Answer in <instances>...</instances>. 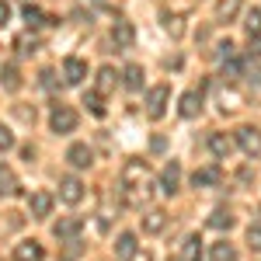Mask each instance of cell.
<instances>
[{
	"label": "cell",
	"mask_w": 261,
	"mask_h": 261,
	"mask_svg": "<svg viewBox=\"0 0 261 261\" xmlns=\"http://www.w3.org/2000/svg\"><path fill=\"white\" fill-rule=\"evenodd\" d=\"M241 70H244L241 60H226V63H223V77H226V81H237V77H241Z\"/></svg>",
	"instance_id": "1f68e13d"
},
{
	"label": "cell",
	"mask_w": 261,
	"mask_h": 261,
	"mask_svg": "<svg viewBox=\"0 0 261 261\" xmlns=\"http://www.w3.org/2000/svg\"><path fill=\"white\" fill-rule=\"evenodd\" d=\"M178 112H181V119H195V115H199V112H202V87H199V91L192 87V91L181 94Z\"/></svg>",
	"instance_id": "ba28073f"
},
{
	"label": "cell",
	"mask_w": 261,
	"mask_h": 261,
	"mask_svg": "<svg viewBox=\"0 0 261 261\" xmlns=\"http://www.w3.org/2000/svg\"><path fill=\"white\" fill-rule=\"evenodd\" d=\"M209 226H213V230H230V226H233V213H230V209H216V213L209 216Z\"/></svg>",
	"instance_id": "484cf974"
},
{
	"label": "cell",
	"mask_w": 261,
	"mask_h": 261,
	"mask_svg": "<svg viewBox=\"0 0 261 261\" xmlns=\"http://www.w3.org/2000/svg\"><path fill=\"white\" fill-rule=\"evenodd\" d=\"M143 77H146V73H143L140 63H129V66L122 70V87H125V91H140V87H143Z\"/></svg>",
	"instance_id": "d6986e66"
},
{
	"label": "cell",
	"mask_w": 261,
	"mask_h": 261,
	"mask_svg": "<svg viewBox=\"0 0 261 261\" xmlns=\"http://www.w3.org/2000/svg\"><path fill=\"white\" fill-rule=\"evenodd\" d=\"M244 28H247V35H261V7H251V11H247Z\"/></svg>",
	"instance_id": "83f0119b"
},
{
	"label": "cell",
	"mask_w": 261,
	"mask_h": 261,
	"mask_svg": "<svg viewBox=\"0 0 261 261\" xmlns=\"http://www.w3.org/2000/svg\"><path fill=\"white\" fill-rule=\"evenodd\" d=\"M136 251H140L136 233H119V237H115V258H119V261H133V258H136Z\"/></svg>",
	"instance_id": "4fadbf2b"
},
{
	"label": "cell",
	"mask_w": 261,
	"mask_h": 261,
	"mask_svg": "<svg viewBox=\"0 0 261 261\" xmlns=\"http://www.w3.org/2000/svg\"><path fill=\"white\" fill-rule=\"evenodd\" d=\"M39 84L45 87V91H53V87L60 84V81H56V70H42V73H39Z\"/></svg>",
	"instance_id": "836d02e7"
},
{
	"label": "cell",
	"mask_w": 261,
	"mask_h": 261,
	"mask_svg": "<svg viewBox=\"0 0 261 261\" xmlns=\"http://www.w3.org/2000/svg\"><path fill=\"white\" fill-rule=\"evenodd\" d=\"M81 230H84L81 216H63V220L53 226V237H56V241H70V244H73L77 237H81Z\"/></svg>",
	"instance_id": "5b68a950"
},
{
	"label": "cell",
	"mask_w": 261,
	"mask_h": 261,
	"mask_svg": "<svg viewBox=\"0 0 261 261\" xmlns=\"http://www.w3.org/2000/svg\"><path fill=\"white\" fill-rule=\"evenodd\" d=\"M233 140H237V146H241L247 157H258L261 153V133L254 125H237L233 129Z\"/></svg>",
	"instance_id": "277c9868"
},
{
	"label": "cell",
	"mask_w": 261,
	"mask_h": 261,
	"mask_svg": "<svg viewBox=\"0 0 261 261\" xmlns=\"http://www.w3.org/2000/svg\"><path fill=\"white\" fill-rule=\"evenodd\" d=\"M112 42H115L119 49H133V42H136V28H133L129 21H115V24H112Z\"/></svg>",
	"instance_id": "8fae6325"
},
{
	"label": "cell",
	"mask_w": 261,
	"mask_h": 261,
	"mask_svg": "<svg viewBox=\"0 0 261 261\" xmlns=\"http://www.w3.org/2000/svg\"><path fill=\"white\" fill-rule=\"evenodd\" d=\"M233 146H237V140L226 136V133H213V136H209V150H213L220 161H226V157L233 153Z\"/></svg>",
	"instance_id": "9a60e30c"
},
{
	"label": "cell",
	"mask_w": 261,
	"mask_h": 261,
	"mask_svg": "<svg viewBox=\"0 0 261 261\" xmlns=\"http://www.w3.org/2000/svg\"><path fill=\"white\" fill-rule=\"evenodd\" d=\"M251 56H258L261 60V35H251V49H247Z\"/></svg>",
	"instance_id": "8d00e7d4"
},
{
	"label": "cell",
	"mask_w": 261,
	"mask_h": 261,
	"mask_svg": "<svg viewBox=\"0 0 261 261\" xmlns=\"http://www.w3.org/2000/svg\"><path fill=\"white\" fill-rule=\"evenodd\" d=\"M84 105H87V112H91V115L105 119V101H101L98 91H87V94H84Z\"/></svg>",
	"instance_id": "4316f807"
},
{
	"label": "cell",
	"mask_w": 261,
	"mask_h": 261,
	"mask_svg": "<svg viewBox=\"0 0 261 261\" xmlns=\"http://www.w3.org/2000/svg\"><path fill=\"white\" fill-rule=\"evenodd\" d=\"M0 150H14V133L0 122Z\"/></svg>",
	"instance_id": "d6a6232c"
},
{
	"label": "cell",
	"mask_w": 261,
	"mask_h": 261,
	"mask_svg": "<svg viewBox=\"0 0 261 261\" xmlns=\"http://www.w3.org/2000/svg\"><path fill=\"white\" fill-rule=\"evenodd\" d=\"M161 24H164V32H167L171 39H181V35H185V14H178V11H164Z\"/></svg>",
	"instance_id": "e0dca14e"
},
{
	"label": "cell",
	"mask_w": 261,
	"mask_h": 261,
	"mask_svg": "<svg viewBox=\"0 0 261 261\" xmlns=\"http://www.w3.org/2000/svg\"><path fill=\"white\" fill-rule=\"evenodd\" d=\"M21 185H18V174H14V167H7V164H0V195H18Z\"/></svg>",
	"instance_id": "ffe728a7"
},
{
	"label": "cell",
	"mask_w": 261,
	"mask_h": 261,
	"mask_svg": "<svg viewBox=\"0 0 261 261\" xmlns=\"http://www.w3.org/2000/svg\"><path fill=\"white\" fill-rule=\"evenodd\" d=\"M220 181H223V171L216 164H213V167H199V171L192 174V185H195V188H216Z\"/></svg>",
	"instance_id": "7c38bea8"
},
{
	"label": "cell",
	"mask_w": 261,
	"mask_h": 261,
	"mask_svg": "<svg viewBox=\"0 0 261 261\" xmlns=\"http://www.w3.org/2000/svg\"><path fill=\"white\" fill-rule=\"evenodd\" d=\"M178 188H181V164L171 161V164L161 171V192H164V195H174Z\"/></svg>",
	"instance_id": "9c48e42d"
},
{
	"label": "cell",
	"mask_w": 261,
	"mask_h": 261,
	"mask_svg": "<svg viewBox=\"0 0 261 261\" xmlns=\"http://www.w3.org/2000/svg\"><path fill=\"white\" fill-rule=\"evenodd\" d=\"M60 199L66 202V205H77V202L84 199V181H81V178H73V174L60 178Z\"/></svg>",
	"instance_id": "52a82bcc"
},
{
	"label": "cell",
	"mask_w": 261,
	"mask_h": 261,
	"mask_svg": "<svg viewBox=\"0 0 261 261\" xmlns=\"http://www.w3.org/2000/svg\"><path fill=\"white\" fill-rule=\"evenodd\" d=\"M181 261H202V237L199 233H188L181 244Z\"/></svg>",
	"instance_id": "7402d4cb"
},
{
	"label": "cell",
	"mask_w": 261,
	"mask_h": 261,
	"mask_svg": "<svg viewBox=\"0 0 261 261\" xmlns=\"http://www.w3.org/2000/svg\"><path fill=\"white\" fill-rule=\"evenodd\" d=\"M0 87H4V91H21L18 63H4V66H0Z\"/></svg>",
	"instance_id": "ac0fdd59"
},
{
	"label": "cell",
	"mask_w": 261,
	"mask_h": 261,
	"mask_svg": "<svg viewBox=\"0 0 261 261\" xmlns=\"http://www.w3.org/2000/svg\"><path fill=\"white\" fill-rule=\"evenodd\" d=\"M247 247L251 251H261V223H251L247 226Z\"/></svg>",
	"instance_id": "4dcf8cb0"
},
{
	"label": "cell",
	"mask_w": 261,
	"mask_h": 261,
	"mask_svg": "<svg viewBox=\"0 0 261 261\" xmlns=\"http://www.w3.org/2000/svg\"><path fill=\"white\" fill-rule=\"evenodd\" d=\"M49 129L53 133H73L77 129V112L70 108V105H53V112H49Z\"/></svg>",
	"instance_id": "3957f363"
},
{
	"label": "cell",
	"mask_w": 261,
	"mask_h": 261,
	"mask_svg": "<svg viewBox=\"0 0 261 261\" xmlns=\"http://www.w3.org/2000/svg\"><path fill=\"white\" fill-rule=\"evenodd\" d=\"M21 18L28 21V28H39L42 24V11L35 7V4H24V7H21Z\"/></svg>",
	"instance_id": "f1b7e54d"
},
{
	"label": "cell",
	"mask_w": 261,
	"mask_h": 261,
	"mask_svg": "<svg viewBox=\"0 0 261 261\" xmlns=\"http://www.w3.org/2000/svg\"><path fill=\"white\" fill-rule=\"evenodd\" d=\"M66 161L73 164V167H91V164H94V150H91L87 143H73V146L66 150Z\"/></svg>",
	"instance_id": "5bb4252c"
},
{
	"label": "cell",
	"mask_w": 261,
	"mask_h": 261,
	"mask_svg": "<svg viewBox=\"0 0 261 261\" xmlns=\"http://www.w3.org/2000/svg\"><path fill=\"white\" fill-rule=\"evenodd\" d=\"M140 220H143V233H161L167 226V213L164 209H146Z\"/></svg>",
	"instance_id": "2e32d148"
},
{
	"label": "cell",
	"mask_w": 261,
	"mask_h": 261,
	"mask_svg": "<svg viewBox=\"0 0 261 261\" xmlns=\"http://www.w3.org/2000/svg\"><path fill=\"white\" fill-rule=\"evenodd\" d=\"M119 192H122V202H125V205H136V209H140L143 202H150L153 185H150V167H146V161H136V157H133V161L122 164Z\"/></svg>",
	"instance_id": "6da1fadb"
},
{
	"label": "cell",
	"mask_w": 261,
	"mask_h": 261,
	"mask_svg": "<svg viewBox=\"0 0 261 261\" xmlns=\"http://www.w3.org/2000/svg\"><path fill=\"white\" fill-rule=\"evenodd\" d=\"M84 77H87V63L81 56H66L63 60V81L70 87H77V84H84Z\"/></svg>",
	"instance_id": "8992f818"
},
{
	"label": "cell",
	"mask_w": 261,
	"mask_h": 261,
	"mask_svg": "<svg viewBox=\"0 0 261 261\" xmlns=\"http://www.w3.org/2000/svg\"><path fill=\"white\" fill-rule=\"evenodd\" d=\"M209 258L213 261H237V247L230 241H216L213 247H209Z\"/></svg>",
	"instance_id": "cb8c5ba5"
},
{
	"label": "cell",
	"mask_w": 261,
	"mask_h": 261,
	"mask_svg": "<svg viewBox=\"0 0 261 261\" xmlns=\"http://www.w3.org/2000/svg\"><path fill=\"white\" fill-rule=\"evenodd\" d=\"M167 101H171V87H167V84H153V87L146 91V115H150L153 122L164 119Z\"/></svg>",
	"instance_id": "7a4b0ae2"
},
{
	"label": "cell",
	"mask_w": 261,
	"mask_h": 261,
	"mask_svg": "<svg viewBox=\"0 0 261 261\" xmlns=\"http://www.w3.org/2000/svg\"><path fill=\"white\" fill-rule=\"evenodd\" d=\"M14 261H42V244L39 241H21L14 247Z\"/></svg>",
	"instance_id": "44dd1931"
},
{
	"label": "cell",
	"mask_w": 261,
	"mask_h": 261,
	"mask_svg": "<svg viewBox=\"0 0 261 261\" xmlns=\"http://www.w3.org/2000/svg\"><path fill=\"white\" fill-rule=\"evenodd\" d=\"M226 108H241V98L233 94V91H223V112Z\"/></svg>",
	"instance_id": "d590c367"
},
{
	"label": "cell",
	"mask_w": 261,
	"mask_h": 261,
	"mask_svg": "<svg viewBox=\"0 0 261 261\" xmlns=\"http://www.w3.org/2000/svg\"><path fill=\"white\" fill-rule=\"evenodd\" d=\"M171 261H181V258H171Z\"/></svg>",
	"instance_id": "ab89813d"
},
{
	"label": "cell",
	"mask_w": 261,
	"mask_h": 261,
	"mask_svg": "<svg viewBox=\"0 0 261 261\" xmlns=\"http://www.w3.org/2000/svg\"><path fill=\"white\" fill-rule=\"evenodd\" d=\"M115 84H119V73L112 70V66H101L98 70V94H108V91H115Z\"/></svg>",
	"instance_id": "d4e9b609"
},
{
	"label": "cell",
	"mask_w": 261,
	"mask_h": 261,
	"mask_svg": "<svg viewBox=\"0 0 261 261\" xmlns=\"http://www.w3.org/2000/svg\"><path fill=\"white\" fill-rule=\"evenodd\" d=\"M247 77H251V84H258V87H261V66H251Z\"/></svg>",
	"instance_id": "f35d334b"
},
{
	"label": "cell",
	"mask_w": 261,
	"mask_h": 261,
	"mask_svg": "<svg viewBox=\"0 0 261 261\" xmlns=\"http://www.w3.org/2000/svg\"><path fill=\"white\" fill-rule=\"evenodd\" d=\"M14 45H18V53H24V56H28V53H35V49H39V35H28V32H24V35H18V42H14Z\"/></svg>",
	"instance_id": "f546056e"
},
{
	"label": "cell",
	"mask_w": 261,
	"mask_h": 261,
	"mask_svg": "<svg viewBox=\"0 0 261 261\" xmlns=\"http://www.w3.org/2000/svg\"><path fill=\"white\" fill-rule=\"evenodd\" d=\"M7 21H11V4L0 0V24H7Z\"/></svg>",
	"instance_id": "74e56055"
},
{
	"label": "cell",
	"mask_w": 261,
	"mask_h": 261,
	"mask_svg": "<svg viewBox=\"0 0 261 261\" xmlns=\"http://www.w3.org/2000/svg\"><path fill=\"white\" fill-rule=\"evenodd\" d=\"M216 56H220L223 63H226V60H233V42H230V39L220 42V45H216Z\"/></svg>",
	"instance_id": "e575fe53"
},
{
	"label": "cell",
	"mask_w": 261,
	"mask_h": 261,
	"mask_svg": "<svg viewBox=\"0 0 261 261\" xmlns=\"http://www.w3.org/2000/svg\"><path fill=\"white\" fill-rule=\"evenodd\" d=\"M28 213H32V220H45V216L53 213V195H49V192H32Z\"/></svg>",
	"instance_id": "30bf717a"
},
{
	"label": "cell",
	"mask_w": 261,
	"mask_h": 261,
	"mask_svg": "<svg viewBox=\"0 0 261 261\" xmlns=\"http://www.w3.org/2000/svg\"><path fill=\"white\" fill-rule=\"evenodd\" d=\"M237 11H241V0H216V21L220 24H226V21H233L237 18Z\"/></svg>",
	"instance_id": "603a6c76"
}]
</instances>
